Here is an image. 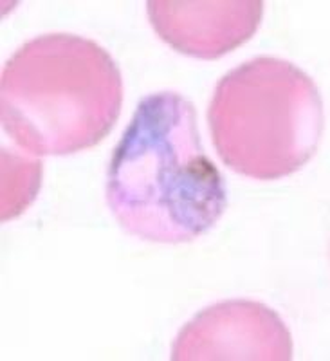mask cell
Segmentation results:
<instances>
[{"label":"cell","instance_id":"1","mask_svg":"<svg viewBox=\"0 0 330 361\" xmlns=\"http://www.w3.org/2000/svg\"><path fill=\"white\" fill-rule=\"evenodd\" d=\"M106 204L128 235L150 243H192L216 224L226 183L186 98L155 92L139 102L110 159Z\"/></svg>","mask_w":330,"mask_h":361},{"label":"cell","instance_id":"2","mask_svg":"<svg viewBox=\"0 0 330 361\" xmlns=\"http://www.w3.org/2000/svg\"><path fill=\"white\" fill-rule=\"evenodd\" d=\"M2 127L37 156H67L98 145L118 121L123 80L103 47L76 35H42L6 62Z\"/></svg>","mask_w":330,"mask_h":361},{"label":"cell","instance_id":"3","mask_svg":"<svg viewBox=\"0 0 330 361\" xmlns=\"http://www.w3.org/2000/svg\"><path fill=\"white\" fill-rule=\"evenodd\" d=\"M216 154L233 172L274 180L303 169L322 141L316 83L274 56L248 60L220 78L208 109Z\"/></svg>","mask_w":330,"mask_h":361},{"label":"cell","instance_id":"4","mask_svg":"<svg viewBox=\"0 0 330 361\" xmlns=\"http://www.w3.org/2000/svg\"><path fill=\"white\" fill-rule=\"evenodd\" d=\"M293 336L276 311L251 300H229L202 309L171 345L173 361H289Z\"/></svg>","mask_w":330,"mask_h":361},{"label":"cell","instance_id":"5","mask_svg":"<svg viewBox=\"0 0 330 361\" xmlns=\"http://www.w3.org/2000/svg\"><path fill=\"white\" fill-rule=\"evenodd\" d=\"M152 25L179 53L216 60L248 42L264 15L262 0H150Z\"/></svg>","mask_w":330,"mask_h":361},{"label":"cell","instance_id":"6","mask_svg":"<svg viewBox=\"0 0 330 361\" xmlns=\"http://www.w3.org/2000/svg\"><path fill=\"white\" fill-rule=\"evenodd\" d=\"M40 159H22L13 152H2V222L24 214L40 188Z\"/></svg>","mask_w":330,"mask_h":361}]
</instances>
